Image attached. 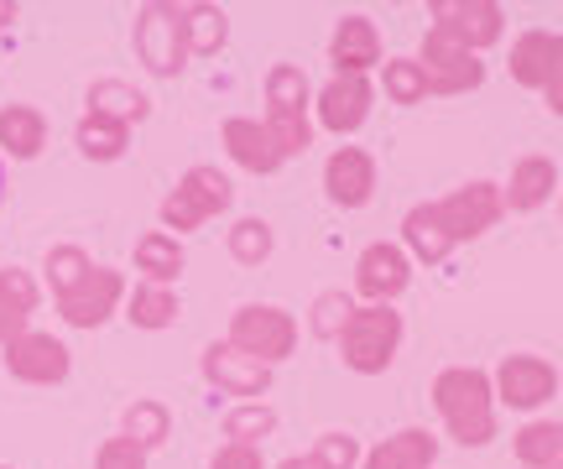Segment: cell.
I'll use <instances>...</instances> for the list:
<instances>
[{
    "label": "cell",
    "instance_id": "1",
    "mask_svg": "<svg viewBox=\"0 0 563 469\" xmlns=\"http://www.w3.org/2000/svg\"><path fill=\"white\" fill-rule=\"evenodd\" d=\"M433 412H439L443 433L460 444V449H485L496 438V391H490V370L481 366H443L433 376Z\"/></svg>",
    "mask_w": 563,
    "mask_h": 469
},
{
    "label": "cell",
    "instance_id": "2",
    "mask_svg": "<svg viewBox=\"0 0 563 469\" xmlns=\"http://www.w3.org/2000/svg\"><path fill=\"white\" fill-rule=\"evenodd\" d=\"M402 334H407V324H402V313H397V303H355V313H350V324H344V334L334 345H340L344 370H355V376H386V370L397 366Z\"/></svg>",
    "mask_w": 563,
    "mask_h": 469
},
{
    "label": "cell",
    "instance_id": "3",
    "mask_svg": "<svg viewBox=\"0 0 563 469\" xmlns=\"http://www.w3.org/2000/svg\"><path fill=\"white\" fill-rule=\"evenodd\" d=\"M230 204H235V183L224 178L220 167L194 163L178 178V188H173V193L157 204V220H162V230H167L173 241H183V235L203 230L209 220H220Z\"/></svg>",
    "mask_w": 563,
    "mask_h": 469
},
{
    "label": "cell",
    "instance_id": "4",
    "mask_svg": "<svg viewBox=\"0 0 563 469\" xmlns=\"http://www.w3.org/2000/svg\"><path fill=\"white\" fill-rule=\"evenodd\" d=\"M224 339L235 349H245L251 360H262V366L277 370L282 360H292L302 328L282 303H241L230 313V334H224Z\"/></svg>",
    "mask_w": 563,
    "mask_h": 469
},
{
    "label": "cell",
    "instance_id": "5",
    "mask_svg": "<svg viewBox=\"0 0 563 469\" xmlns=\"http://www.w3.org/2000/svg\"><path fill=\"white\" fill-rule=\"evenodd\" d=\"M131 42H136V58L152 79H178L188 68V42H183V5L173 0H146L136 5V26H131Z\"/></svg>",
    "mask_w": 563,
    "mask_h": 469
},
{
    "label": "cell",
    "instance_id": "6",
    "mask_svg": "<svg viewBox=\"0 0 563 469\" xmlns=\"http://www.w3.org/2000/svg\"><path fill=\"white\" fill-rule=\"evenodd\" d=\"M490 391H496V407L543 412L548 402L559 397V366H553L548 355H532V349L501 355L496 370H490Z\"/></svg>",
    "mask_w": 563,
    "mask_h": 469
},
{
    "label": "cell",
    "instance_id": "7",
    "mask_svg": "<svg viewBox=\"0 0 563 469\" xmlns=\"http://www.w3.org/2000/svg\"><path fill=\"white\" fill-rule=\"evenodd\" d=\"M433 209H439V220H443V230H449L454 245L481 241V235H490V230L506 220L501 183H490V178H470V183H460L454 193L433 199Z\"/></svg>",
    "mask_w": 563,
    "mask_h": 469
},
{
    "label": "cell",
    "instance_id": "8",
    "mask_svg": "<svg viewBox=\"0 0 563 469\" xmlns=\"http://www.w3.org/2000/svg\"><path fill=\"white\" fill-rule=\"evenodd\" d=\"M0 366L21 387H63L68 370H74V355H68V345H63L58 334L26 328L11 345H0Z\"/></svg>",
    "mask_w": 563,
    "mask_h": 469
},
{
    "label": "cell",
    "instance_id": "9",
    "mask_svg": "<svg viewBox=\"0 0 563 469\" xmlns=\"http://www.w3.org/2000/svg\"><path fill=\"white\" fill-rule=\"evenodd\" d=\"M412 58H418L422 79H428V94H470V89L485 83V63L475 53H464L454 37H443L439 26L422 32Z\"/></svg>",
    "mask_w": 563,
    "mask_h": 469
},
{
    "label": "cell",
    "instance_id": "10",
    "mask_svg": "<svg viewBox=\"0 0 563 469\" xmlns=\"http://www.w3.org/2000/svg\"><path fill=\"white\" fill-rule=\"evenodd\" d=\"M428 16H433L428 26H439L443 37H454L464 53H475V58L506 37V5L501 0H433Z\"/></svg>",
    "mask_w": 563,
    "mask_h": 469
},
{
    "label": "cell",
    "instance_id": "11",
    "mask_svg": "<svg viewBox=\"0 0 563 469\" xmlns=\"http://www.w3.org/2000/svg\"><path fill=\"white\" fill-rule=\"evenodd\" d=\"M125 292H131V287H125L121 266H95V271L84 277V287H74L68 298H58V319L68 328L95 334V328H104L125 308Z\"/></svg>",
    "mask_w": 563,
    "mask_h": 469
},
{
    "label": "cell",
    "instance_id": "12",
    "mask_svg": "<svg viewBox=\"0 0 563 469\" xmlns=\"http://www.w3.org/2000/svg\"><path fill=\"white\" fill-rule=\"evenodd\" d=\"M199 376L220 397H241V402H266V391H272V366L251 360L230 339H214V345L199 349Z\"/></svg>",
    "mask_w": 563,
    "mask_h": 469
},
{
    "label": "cell",
    "instance_id": "13",
    "mask_svg": "<svg viewBox=\"0 0 563 469\" xmlns=\"http://www.w3.org/2000/svg\"><path fill=\"white\" fill-rule=\"evenodd\" d=\"M376 110V83L371 79H350V74H334L313 94V131H329V136H355Z\"/></svg>",
    "mask_w": 563,
    "mask_h": 469
},
{
    "label": "cell",
    "instance_id": "14",
    "mask_svg": "<svg viewBox=\"0 0 563 469\" xmlns=\"http://www.w3.org/2000/svg\"><path fill=\"white\" fill-rule=\"evenodd\" d=\"M412 287V261L397 241H371L355 256V298L365 303H397Z\"/></svg>",
    "mask_w": 563,
    "mask_h": 469
},
{
    "label": "cell",
    "instance_id": "15",
    "mask_svg": "<svg viewBox=\"0 0 563 469\" xmlns=\"http://www.w3.org/2000/svg\"><path fill=\"white\" fill-rule=\"evenodd\" d=\"M329 63H334V74L371 79V68H382V63H386L382 26L365 16V11L340 16V21H334V32H329Z\"/></svg>",
    "mask_w": 563,
    "mask_h": 469
},
{
    "label": "cell",
    "instance_id": "16",
    "mask_svg": "<svg viewBox=\"0 0 563 469\" xmlns=\"http://www.w3.org/2000/svg\"><path fill=\"white\" fill-rule=\"evenodd\" d=\"M323 199L334 209H365L376 199V157L365 146H334L323 163Z\"/></svg>",
    "mask_w": 563,
    "mask_h": 469
},
{
    "label": "cell",
    "instance_id": "17",
    "mask_svg": "<svg viewBox=\"0 0 563 469\" xmlns=\"http://www.w3.org/2000/svg\"><path fill=\"white\" fill-rule=\"evenodd\" d=\"M220 146L230 152V163L245 167V172H256V178H272V172L287 167V157H282L277 142H272V131H266L256 115H230V121L220 125Z\"/></svg>",
    "mask_w": 563,
    "mask_h": 469
},
{
    "label": "cell",
    "instance_id": "18",
    "mask_svg": "<svg viewBox=\"0 0 563 469\" xmlns=\"http://www.w3.org/2000/svg\"><path fill=\"white\" fill-rule=\"evenodd\" d=\"M553 188H559V163L543 152H527L511 163V178L501 183V204L506 214H538L543 204H553Z\"/></svg>",
    "mask_w": 563,
    "mask_h": 469
},
{
    "label": "cell",
    "instance_id": "19",
    "mask_svg": "<svg viewBox=\"0 0 563 469\" xmlns=\"http://www.w3.org/2000/svg\"><path fill=\"white\" fill-rule=\"evenodd\" d=\"M42 146H47V115H42L37 104H26V100L0 104V157L37 163Z\"/></svg>",
    "mask_w": 563,
    "mask_h": 469
},
{
    "label": "cell",
    "instance_id": "20",
    "mask_svg": "<svg viewBox=\"0 0 563 469\" xmlns=\"http://www.w3.org/2000/svg\"><path fill=\"white\" fill-rule=\"evenodd\" d=\"M439 433L428 428H397L391 438H382L376 449H365L361 469H433L439 465Z\"/></svg>",
    "mask_w": 563,
    "mask_h": 469
},
{
    "label": "cell",
    "instance_id": "21",
    "mask_svg": "<svg viewBox=\"0 0 563 469\" xmlns=\"http://www.w3.org/2000/svg\"><path fill=\"white\" fill-rule=\"evenodd\" d=\"M42 303V287L26 266H0V345L32 328V313Z\"/></svg>",
    "mask_w": 563,
    "mask_h": 469
},
{
    "label": "cell",
    "instance_id": "22",
    "mask_svg": "<svg viewBox=\"0 0 563 469\" xmlns=\"http://www.w3.org/2000/svg\"><path fill=\"white\" fill-rule=\"evenodd\" d=\"M402 250H407V261H418V266H443L454 256V241H449L433 199H428V204H412L402 214Z\"/></svg>",
    "mask_w": 563,
    "mask_h": 469
},
{
    "label": "cell",
    "instance_id": "23",
    "mask_svg": "<svg viewBox=\"0 0 563 469\" xmlns=\"http://www.w3.org/2000/svg\"><path fill=\"white\" fill-rule=\"evenodd\" d=\"M553 47H559V32L527 26L522 37L511 42V58H506V74H511V83H522V89H532V94H543L548 68H553Z\"/></svg>",
    "mask_w": 563,
    "mask_h": 469
},
{
    "label": "cell",
    "instance_id": "24",
    "mask_svg": "<svg viewBox=\"0 0 563 469\" xmlns=\"http://www.w3.org/2000/svg\"><path fill=\"white\" fill-rule=\"evenodd\" d=\"M125 324L141 328V334H162V328H173L183 319V298L178 287H152V282H136L125 292Z\"/></svg>",
    "mask_w": 563,
    "mask_h": 469
},
{
    "label": "cell",
    "instance_id": "25",
    "mask_svg": "<svg viewBox=\"0 0 563 469\" xmlns=\"http://www.w3.org/2000/svg\"><path fill=\"white\" fill-rule=\"evenodd\" d=\"M84 110L104 115V121H115V125H141L152 115V100L131 79H95L89 94H84Z\"/></svg>",
    "mask_w": 563,
    "mask_h": 469
},
{
    "label": "cell",
    "instance_id": "26",
    "mask_svg": "<svg viewBox=\"0 0 563 469\" xmlns=\"http://www.w3.org/2000/svg\"><path fill=\"white\" fill-rule=\"evenodd\" d=\"M136 271H141V282H152V287H178L183 271H188V250L167 230H146L136 241Z\"/></svg>",
    "mask_w": 563,
    "mask_h": 469
},
{
    "label": "cell",
    "instance_id": "27",
    "mask_svg": "<svg viewBox=\"0 0 563 469\" xmlns=\"http://www.w3.org/2000/svg\"><path fill=\"white\" fill-rule=\"evenodd\" d=\"M121 438H131L141 454H157L162 444L173 438V412H167V402H157V397H136V402H125Z\"/></svg>",
    "mask_w": 563,
    "mask_h": 469
},
{
    "label": "cell",
    "instance_id": "28",
    "mask_svg": "<svg viewBox=\"0 0 563 469\" xmlns=\"http://www.w3.org/2000/svg\"><path fill=\"white\" fill-rule=\"evenodd\" d=\"M183 42H188V58H214L230 42V16L220 5H209V0L183 5Z\"/></svg>",
    "mask_w": 563,
    "mask_h": 469
},
{
    "label": "cell",
    "instance_id": "29",
    "mask_svg": "<svg viewBox=\"0 0 563 469\" xmlns=\"http://www.w3.org/2000/svg\"><path fill=\"white\" fill-rule=\"evenodd\" d=\"M74 146H79V157H89V163H121L125 152H131V125H115V121H104V115L84 110L79 125H74Z\"/></svg>",
    "mask_w": 563,
    "mask_h": 469
},
{
    "label": "cell",
    "instance_id": "30",
    "mask_svg": "<svg viewBox=\"0 0 563 469\" xmlns=\"http://www.w3.org/2000/svg\"><path fill=\"white\" fill-rule=\"evenodd\" d=\"M511 454L522 469H559L563 459V423L553 417H532L517 438H511Z\"/></svg>",
    "mask_w": 563,
    "mask_h": 469
},
{
    "label": "cell",
    "instance_id": "31",
    "mask_svg": "<svg viewBox=\"0 0 563 469\" xmlns=\"http://www.w3.org/2000/svg\"><path fill=\"white\" fill-rule=\"evenodd\" d=\"M277 407L272 402H235L224 412V444H241V449H262L266 438L277 433Z\"/></svg>",
    "mask_w": 563,
    "mask_h": 469
},
{
    "label": "cell",
    "instance_id": "32",
    "mask_svg": "<svg viewBox=\"0 0 563 469\" xmlns=\"http://www.w3.org/2000/svg\"><path fill=\"white\" fill-rule=\"evenodd\" d=\"M95 271V256L84 250V245H74V241H63V245H53L47 256H42V277H47V287H53V303L58 298H68L74 287H84V277Z\"/></svg>",
    "mask_w": 563,
    "mask_h": 469
},
{
    "label": "cell",
    "instance_id": "33",
    "mask_svg": "<svg viewBox=\"0 0 563 469\" xmlns=\"http://www.w3.org/2000/svg\"><path fill=\"white\" fill-rule=\"evenodd\" d=\"M224 250H230V261H241V266H266L272 261V250H277V230L266 225L262 214H245V220L230 225Z\"/></svg>",
    "mask_w": 563,
    "mask_h": 469
},
{
    "label": "cell",
    "instance_id": "34",
    "mask_svg": "<svg viewBox=\"0 0 563 469\" xmlns=\"http://www.w3.org/2000/svg\"><path fill=\"white\" fill-rule=\"evenodd\" d=\"M266 110H298V115L313 110V83H308L298 63H272L266 68Z\"/></svg>",
    "mask_w": 563,
    "mask_h": 469
},
{
    "label": "cell",
    "instance_id": "35",
    "mask_svg": "<svg viewBox=\"0 0 563 469\" xmlns=\"http://www.w3.org/2000/svg\"><path fill=\"white\" fill-rule=\"evenodd\" d=\"M350 313H355V292H344V287H329V292H319L313 298V308H308V328H313V339H340L344 324H350Z\"/></svg>",
    "mask_w": 563,
    "mask_h": 469
},
{
    "label": "cell",
    "instance_id": "36",
    "mask_svg": "<svg viewBox=\"0 0 563 469\" xmlns=\"http://www.w3.org/2000/svg\"><path fill=\"white\" fill-rule=\"evenodd\" d=\"M382 89H386V100L402 104V110L428 100V79H422L418 58H386L382 63Z\"/></svg>",
    "mask_w": 563,
    "mask_h": 469
},
{
    "label": "cell",
    "instance_id": "37",
    "mask_svg": "<svg viewBox=\"0 0 563 469\" xmlns=\"http://www.w3.org/2000/svg\"><path fill=\"white\" fill-rule=\"evenodd\" d=\"M262 125L272 131V142H277V152L287 157V163L313 146V115H298V110H266Z\"/></svg>",
    "mask_w": 563,
    "mask_h": 469
},
{
    "label": "cell",
    "instance_id": "38",
    "mask_svg": "<svg viewBox=\"0 0 563 469\" xmlns=\"http://www.w3.org/2000/svg\"><path fill=\"white\" fill-rule=\"evenodd\" d=\"M313 459H319L323 469H361V459H365V449H361V438L355 433H340V428H329V433H319L313 438Z\"/></svg>",
    "mask_w": 563,
    "mask_h": 469
},
{
    "label": "cell",
    "instance_id": "39",
    "mask_svg": "<svg viewBox=\"0 0 563 469\" xmlns=\"http://www.w3.org/2000/svg\"><path fill=\"white\" fill-rule=\"evenodd\" d=\"M95 469H146V454L131 444V438H104L100 449H95Z\"/></svg>",
    "mask_w": 563,
    "mask_h": 469
},
{
    "label": "cell",
    "instance_id": "40",
    "mask_svg": "<svg viewBox=\"0 0 563 469\" xmlns=\"http://www.w3.org/2000/svg\"><path fill=\"white\" fill-rule=\"evenodd\" d=\"M209 469H266L262 449H241V444H220L209 454Z\"/></svg>",
    "mask_w": 563,
    "mask_h": 469
},
{
    "label": "cell",
    "instance_id": "41",
    "mask_svg": "<svg viewBox=\"0 0 563 469\" xmlns=\"http://www.w3.org/2000/svg\"><path fill=\"white\" fill-rule=\"evenodd\" d=\"M543 100H548V110H553V115L563 121V32H559V47H553V68H548Z\"/></svg>",
    "mask_w": 563,
    "mask_h": 469
},
{
    "label": "cell",
    "instance_id": "42",
    "mask_svg": "<svg viewBox=\"0 0 563 469\" xmlns=\"http://www.w3.org/2000/svg\"><path fill=\"white\" fill-rule=\"evenodd\" d=\"M277 469H323V465L313 459V454H287V459H282Z\"/></svg>",
    "mask_w": 563,
    "mask_h": 469
},
{
    "label": "cell",
    "instance_id": "43",
    "mask_svg": "<svg viewBox=\"0 0 563 469\" xmlns=\"http://www.w3.org/2000/svg\"><path fill=\"white\" fill-rule=\"evenodd\" d=\"M16 16H21V5H16V0H0V32H5V26H11Z\"/></svg>",
    "mask_w": 563,
    "mask_h": 469
},
{
    "label": "cell",
    "instance_id": "44",
    "mask_svg": "<svg viewBox=\"0 0 563 469\" xmlns=\"http://www.w3.org/2000/svg\"><path fill=\"white\" fill-rule=\"evenodd\" d=\"M11 199V172H5V157H0V204Z\"/></svg>",
    "mask_w": 563,
    "mask_h": 469
},
{
    "label": "cell",
    "instance_id": "45",
    "mask_svg": "<svg viewBox=\"0 0 563 469\" xmlns=\"http://www.w3.org/2000/svg\"><path fill=\"white\" fill-rule=\"evenodd\" d=\"M559 214H563V188H559Z\"/></svg>",
    "mask_w": 563,
    "mask_h": 469
},
{
    "label": "cell",
    "instance_id": "46",
    "mask_svg": "<svg viewBox=\"0 0 563 469\" xmlns=\"http://www.w3.org/2000/svg\"><path fill=\"white\" fill-rule=\"evenodd\" d=\"M0 469H11V465H0Z\"/></svg>",
    "mask_w": 563,
    "mask_h": 469
},
{
    "label": "cell",
    "instance_id": "47",
    "mask_svg": "<svg viewBox=\"0 0 563 469\" xmlns=\"http://www.w3.org/2000/svg\"><path fill=\"white\" fill-rule=\"evenodd\" d=\"M559 469H563V459H559Z\"/></svg>",
    "mask_w": 563,
    "mask_h": 469
}]
</instances>
